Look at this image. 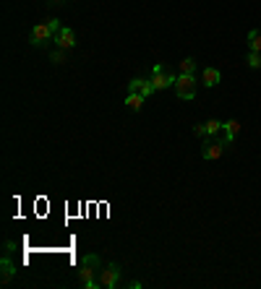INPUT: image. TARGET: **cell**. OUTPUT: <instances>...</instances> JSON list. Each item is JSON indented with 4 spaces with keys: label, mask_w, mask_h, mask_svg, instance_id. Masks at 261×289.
Wrapping results in <instances>:
<instances>
[{
    "label": "cell",
    "mask_w": 261,
    "mask_h": 289,
    "mask_svg": "<svg viewBox=\"0 0 261 289\" xmlns=\"http://www.w3.org/2000/svg\"><path fill=\"white\" fill-rule=\"evenodd\" d=\"M99 258L97 255H86L81 268H78V282L86 289H99Z\"/></svg>",
    "instance_id": "6da1fadb"
},
{
    "label": "cell",
    "mask_w": 261,
    "mask_h": 289,
    "mask_svg": "<svg viewBox=\"0 0 261 289\" xmlns=\"http://www.w3.org/2000/svg\"><path fill=\"white\" fill-rule=\"evenodd\" d=\"M196 76L194 73H180L178 78H175V94H178V99H194L196 97Z\"/></svg>",
    "instance_id": "7a4b0ae2"
},
{
    "label": "cell",
    "mask_w": 261,
    "mask_h": 289,
    "mask_svg": "<svg viewBox=\"0 0 261 289\" xmlns=\"http://www.w3.org/2000/svg\"><path fill=\"white\" fill-rule=\"evenodd\" d=\"M97 279H99V287H102V289H115L120 284V279H123V271H120V266L107 263L102 271H99Z\"/></svg>",
    "instance_id": "3957f363"
},
{
    "label": "cell",
    "mask_w": 261,
    "mask_h": 289,
    "mask_svg": "<svg viewBox=\"0 0 261 289\" xmlns=\"http://www.w3.org/2000/svg\"><path fill=\"white\" fill-rule=\"evenodd\" d=\"M175 73H170V70L165 65H154L152 68V84L157 91H162V89H170V86H175Z\"/></svg>",
    "instance_id": "277c9868"
},
{
    "label": "cell",
    "mask_w": 261,
    "mask_h": 289,
    "mask_svg": "<svg viewBox=\"0 0 261 289\" xmlns=\"http://www.w3.org/2000/svg\"><path fill=\"white\" fill-rule=\"evenodd\" d=\"M225 146H227V143L222 138H217V141L209 138V141H204V146H201V157L209 159V162H214V159H219L225 154Z\"/></svg>",
    "instance_id": "5b68a950"
},
{
    "label": "cell",
    "mask_w": 261,
    "mask_h": 289,
    "mask_svg": "<svg viewBox=\"0 0 261 289\" xmlns=\"http://www.w3.org/2000/svg\"><path fill=\"white\" fill-rule=\"evenodd\" d=\"M47 39H53V32H50V24H37L32 29V37H29V42L34 47H45Z\"/></svg>",
    "instance_id": "8992f818"
},
{
    "label": "cell",
    "mask_w": 261,
    "mask_h": 289,
    "mask_svg": "<svg viewBox=\"0 0 261 289\" xmlns=\"http://www.w3.org/2000/svg\"><path fill=\"white\" fill-rule=\"evenodd\" d=\"M128 91H136V94H144V97H149V94H154V84H152V78H133L128 84Z\"/></svg>",
    "instance_id": "52a82bcc"
},
{
    "label": "cell",
    "mask_w": 261,
    "mask_h": 289,
    "mask_svg": "<svg viewBox=\"0 0 261 289\" xmlns=\"http://www.w3.org/2000/svg\"><path fill=\"white\" fill-rule=\"evenodd\" d=\"M55 45H58L60 50H71V47H76V32H73V29H68V26H63V32L55 37Z\"/></svg>",
    "instance_id": "ba28073f"
},
{
    "label": "cell",
    "mask_w": 261,
    "mask_h": 289,
    "mask_svg": "<svg viewBox=\"0 0 261 289\" xmlns=\"http://www.w3.org/2000/svg\"><path fill=\"white\" fill-rule=\"evenodd\" d=\"M240 128H243V125H240V120H227L225 125H222V141L227 143V146H230V143H233V141L238 138Z\"/></svg>",
    "instance_id": "9c48e42d"
},
{
    "label": "cell",
    "mask_w": 261,
    "mask_h": 289,
    "mask_svg": "<svg viewBox=\"0 0 261 289\" xmlns=\"http://www.w3.org/2000/svg\"><path fill=\"white\" fill-rule=\"evenodd\" d=\"M144 102H146V97H144V94H136V91H128V97H126V107H128V110H133V112H141Z\"/></svg>",
    "instance_id": "30bf717a"
},
{
    "label": "cell",
    "mask_w": 261,
    "mask_h": 289,
    "mask_svg": "<svg viewBox=\"0 0 261 289\" xmlns=\"http://www.w3.org/2000/svg\"><path fill=\"white\" fill-rule=\"evenodd\" d=\"M219 78H222V73L217 68H204V86L206 89H214L219 84Z\"/></svg>",
    "instance_id": "8fae6325"
},
{
    "label": "cell",
    "mask_w": 261,
    "mask_h": 289,
    "mask_svg": "<svg viewBox=\"0 0 261 289\" xmlns=\"http://www.w3.org/2000/svg\"><path fill=\"white\" fill-rule=\"evenodd\" d=\"M248 50H251V53H261V32H259V29L248 32Z\"/></svg>",
    "instance_id": "7c38bea8"
},
{
    "label": "cell",
    "mask_w": 261,
    "mask_h": 289,
    "mask_svg": "<svg viewBox=\"0 0 261 289\" xmlns=\"http://www.w3.org/2000/svg\"><path fill=\"white\" fill-rule=\"evenodd\" d=\"M13 274H16V268L11 263V258H8V253H5V258H3V284H11Z\"/></svg>",
    "instance_id": "4fadbf2b"
},
{
    "label": "cell",
    "mask_w": 261,
    "mask_h": 289,
    "mask_svg": "<svg viewBox=\"0 0 261 289\" xmlns=\"http://www.w3.org/2000/svg\"><path fill=\"white\" fill-rule=\"evenodd\" d=\"M204 125H206V138H212V136H217V133H222L225 122L222 120H206Z\"/></svg>",
    "instance_id": "5bb4252c"
},
{
    "label": "cell",
    "mask_w": 261,
    "mask_h": 289,
    "mask_svg": "<svg viewBox=\"0 0 261 289\" xmlns=\"http://www.w3.org/2000/svg\"><path fill=\"white\" fill-rule=\"evenodd\" d=\"M246 65L254 68V70H259L261 68V53H248L246 55Z\"/></svg>",
    "instance_id": "9a60e30c"
},
{
    "label": "cell",
    "mask_w": 261,
    "mask_h": 289,
    "mask_svg": "<svg viewBox=\"0 0 261 289\" xmlns=\"http://www.w3.org/2000/svg\"><path fill=\"white\" fill-rule=\"evenodd\" d=\"M180 73H196V60L194 58H186L180 63Z\"/></svg>",
    "instance_id": "2e32d148"
},
{
    "label": "cell",
    "mask_w": 261,
    "mask_h": 289,
    "mask_svg": "<svg viewBox=\"0 0 261 289\" xmlns=\"http://www.w3.org/2000/svg\"><path fill=\"white\" fill-rule=\"evenodd\" d=\"M50 60H53V63H55V65H63V63H65V50H60V47H58V50H55V53H53V55H50Z\"/></svg>",
    "instance_id": "e0dca14e"
},
{
    "label": "cell",
    "mask_w": 261,
    "mask_h": 289,
    "mask_svg": "<svg viewBox=\"0 0 261 289\" xmlns=\"http://www.w3.org/2000/svg\"><path fill=\"white\" fill-rule=\"evenodd\" d=\"M47 24H50V32H53V39H55V37H58L60 32H63V24H60L58 18H50Z\"/></svg>",
    "instance_id": "ac0fdd59"
},
{
    "label": "cell",
    "mask_w": 261,
    "mask_h": 289,
    "mask_svg": "<svg viewBox=\"0 0 261 289\" xmlns=\"http://www.w3.org/2000/svg\"><path fill=\"white\" fill-rule=\"evenodd\" d=\"M194 133L196 136H201V138H206V125H194Z\"/></svg>",
    "instance_id": "d6986e66"
},
{
    "label": "cell",
    "mask_w": 261,
    "mask_h": 289,
    "mask_svg": "<svg viewBox=\"0 0 261 289\" xmlns=\"http://www.w3.org/2000/svg\"><path fill=\"white\" fill-rule=\"evenodd\" d=\"M53 3H63V0H53Z\"/></svg>",
    "instance_id": "ffe728a7"
}]
</instances>
